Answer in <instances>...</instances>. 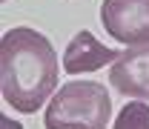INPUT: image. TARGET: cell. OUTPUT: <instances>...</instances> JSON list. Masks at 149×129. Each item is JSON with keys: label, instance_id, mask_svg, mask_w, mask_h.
Instances as JSON below:
<instances>
[{"label": "cell", "instance_id": "6da1fadb", "mask_svg": "<svg viewBox=\"0 0 149 129\" xmlns=\"http://www.w3.org/2000/svg\"><path fill=\"white\" fill-rule=\"evenodd\" d=\"M3 100L23 115H35L57 89V55L49 37L29 26H15L0 37Z\"/></svg>", "mask_w": 149, "mask_h": 129}, {"label": "cell", "instance_id": "7a4b0ae2", "mask_svg": "<svg viewBox=\"0 0 149 129\" xmlns=\"http://www.w3.org/2000/svg\"><path fill=\"white\" fill-rule=\"evenodd\" d=\"M112 118V98L97 80H69L49 100L46 129H106Z\"/></svg>", "mask_w": 149, "mask_h": 129}, {"label": "cell", "instance_id": "3957f363", "mask_svg": "<svg viewBox=\"0 0 149 129\" xmlns=\"http://www.w3.org/2000/svg\"><path fill=\"white\" fill-rule=\"evenodd\" d=\"M100 23L118 43L149 46V0H103Z\"/></svg>", "mask_w": 149, "mask_h": 129}, {"label": "cell", "instance_id": "277c9868", "mask_svg": "<svg viewBox=\"0 0 149 129\" xmlns=\"http://www.w3.org/2000/svg\"><path fill=\"white\" fill-rule=\"evenodd\" d=\"M109 80L123 98H138L149 103V46L126 49L112 63Z\"/></svg>", "mask_w": 149, "mask_h": 129}, {"label": "cell", "instance_id": "5b68a950", "mask_svg": "<svg viewBox=\"0 0 149 129\" xmlns=\"http://www.w3.org/2000/svg\"><path fill=\"white\" fill-rule=\"evenodd\" d=\"M123 52L118 49H109L103 46L92 32H77V35L69 40L66 52H63V72L69 75H86V72H97L103 69L106 63H115Z\"/></svg>", "mask_w": 149, "mask_h": 129}, {"label": "cell", "instance_id": "8992f818", "mask_svg": "<svg viewBox=\"0 0 149 129\" xmlns=\"http://www.w3.org/2000/svg\"><path fill=\"white\" fill-rule=\"evenodd\" d=\"M112 129H149V103H126Z\"/></svg>", "mask_w": 149, "mask_h": 129}]
</instances>
